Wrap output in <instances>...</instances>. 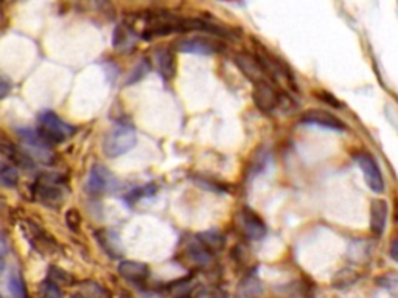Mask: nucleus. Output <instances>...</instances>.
I'll return each instance as SVG.
<instances>
[{"mask_svg": "<svg viewBox=\"0 0 398 298\" xmlns=\"http://www.w3.org/2000/svg\"><path fill=\"white\" fill-rule=\"evenodd\" d=\"M38 132L49 143H63L77 132V127L59 118L53 111H43L38 117Z\"/></svg>", "mask_w": 398, "mask_h": 298, "instance_id": "nucleus-1", "label": "nucleus"}, {"mask_svg": "<svg viewBox=\"0 0 398 298\" xmlns=\"http://www.w3.org/2000/svg\"><path fill=\"white\" fill-rule=\"evenodd\" d=\"M137 143V135L134 132L132 127L130 126H118L116 130L107 134L103 143V152L107 157H120L126 152H130L131 149Z\"/></svg>", "mask_w": 398, "mask_h": 298, "instance_id": "nucleus-2", "label": "nucleus"}, {"mask_svg": "<svg viewBox=\"0 0 398 298\" xmlns=\"http://www.w3.org/2000/svg\"><path fill=\"white\" fill-rule=\"evenodd\" d=\"M16 132L20 141L24 143V149L33 159L43 162V164H53L55 162V154L50 149V143L38 131L24 127V130H17Z\"/></svg>", "mask_w": 398, "mask_h": 298, "instance_id": "nucleus-3", "label": "nucleus"}, {"mask_svg": "<svg viewBox=\"0 0 398 298\" xmlns=\"http://www.w3.org/2000/svg\"><path fill=\"white\" fill-rule=\"evenodd\" d=\"M61 184H63V178L59 175L44 174L43 178H39L35 187L36 199L49 207H58L64 201V191Z\"/></svg>", "mask_w": 398, "mask_h": 298, "instance_id": "nucleus-4", "label": "nucleus"}, {"mask_svg": "<svg viewBox=\"0 0 398 298\" xmlns=\"http://www.w3.org/2000/svg\"><path fill=\"white\" fill-rule=\"evenodd\" d=\"M222 47L217 42V40H211L206 38H184L179 39L174 44V50L181 53H190V55H215V53L221 52Z\"/></svg>", "mask_w": 398, "mask_h": 298, "instance_id": "nucleus-5", "label": "nucleus"}, {"mask_svg": "<svg viewBox=\"0 0 398 298\" xmlns=\"http://www.w3.org/2000/svg\"><path fill=\"white\" fill-rule=\"evenodd\" d=\"M356 164L361 168V171L364 174V180H366L367 187L372 189L374 193L381 194L384 191V180L378 165H376L375 159L372 155H369L366 152L356 155Z\"/></svg>", "mask_w": 398, "mask_h": 298, "instance_id": "nucleus-6", "label": "nucleus"}, {"mask_svg": "<svg viewBox=\"0 0 398 298\" xmlns=\"http://www.w3.org/2000/svg\"><path fill=\"white\" fill-rule=\"evenodd\" d=\"M254 103L263 112H271L280 103L279 93L275 92L273 84L269 81H261V83L255 84L254 89Z\"/></svg>", "mask_w": 398, "mask_h": 298, "instance_id": "nucleus-7", "label": "nucleus"}, {"mask_svg": "<svg viewBox=\"0 0 398 298\" xmlns=\"http://www.w3.org/2000/svg\"><path fill=\"white\" fill-rule=\"evenodd\" d=\"M235 64L240 67V70L245 73V77L247 79H251L254 84L266 81L265 79L266 72L263 69L259 58L247 55V53H238V55H235Z\"/></svg>", "mask_w": 398, "mask_h": 298, "instance_id": "nucleus-8", "label": "nucleus"}, {"mask_svg": "<svg viewBox=\"0 0 398 298\" xmlns=\"http://www.w3.org/2000/svg\"><path fill=\"white\" fill-rule=\"evenodd\" d=\"M116 178L107 171L105 166L95 165L91 169L89 180H87V189L93 194H101L112 189V187L116 185Z\"/></svg>", "mask_w": 398, "mask_h": 298, "instance_id": "nucleus-9", "label": "nucleus"}, {"mask_svg": "<svg viewBox=\"0 0 398 298\" xmlns=\"http://www.w3.org/2000/svg\"><path fill=\"white\" fill-rule=\"evenodd\" d=\"M300 121L305 125H314V126H321V127H327V130H333V131H344L346 126H344L342 121L335 117V115L328 113L326 111H307L305 113L300 117Z\"/></svg>", "mask_w": 398, "mask_h": 298, "instance_id": "nucleus-10", "label": "nucleus"}, {"mask_svg": "<svg viewBox=\"0 0 398 298\" xmlns=\"http://www.w3.org/2000/svg\"><path fill=\"white\" fill-rule=\"evenodd\" d=\"M241 226L243 232L247 236L249 240L259 241L261 238H265L266 235V226L260 216L255 214L252 210H245L241 216Z\"/></svg>", "mask_w": 398, "mask_h": 298, "instance_id": "nucleus-11", "label": "nucleus"}, {"mask_svg": "<svg viewBox=\"0 0 398 298\" xmlns=\"http://www.w3.org/2000/svg\"><path fill=\"white\" fill-rule=\"evenodd\" d=\"M2 152L5 157H8L13 164L17 165L19 168L26 169H35V159L25 151V149H19L17 146H15L13 143H8V141L3 140L2 141Z\"/></svg>", "mask_w": 398, "mask_h": 298, "instance_id": "nucleus-12", "label": "nucleus"}, {"mask_svg": "<svg viewBox=\"0 0 398 298\" xmlns=\"http://www.w3.org/2000/svg\"><path fill=\"white\" fill-rule=\"evenodd\" d=\"M118 274L123 276V279L134 281V283H140L145 281L150 275V269L145 262H139V261H121L118 266Z\"/></svg>", "mask_w": 398, "mask_h": 298, "instance_id": "nucleus-13", "label": "nucleus"}, {"mask_svg": "<svg viewBox=\"0 0 398 298\" xmlns=\"http://www.w3.org/2000/svg\"><path fill=\"white\" fill-rule=\"evenodd\" d=\"M388 212L389 207L384 201H375L372 204V210H370V230L375 236H381L386 227L388 221Z\"/></svg>", "mask_w": 398, "mask_h": 298, "instance_id": "nucleus-14", "label": "nucleus"}, {"mask_svg": "<svg viewBox=\"0 0 398 298\" xmlns=\"http://www.w3.org/2000/svg\"><path fill=\"white\" fill-rule=\"evenodd\" d=\"M154 63L158 65L159 73L165 79H170L174 77V72H176V65H174V56L171 50H168L167 47H162L154 52Z\"/></svg>", "mask_w": 398, "mask_h": 298, "instance_id": "nucleus-15", "label": "nucleus"}, {"mask_svg": "<svg viewBox=\"0 0 398 298\" xmlns=\"http://www.w3.org/2000/svg\"><path fill=\"white\" fill-rule=\"evenodd\" d=\"M188 256H190L193 262L199 264V266H207V264L212 261V253L208 252V249L202 246L199 241L188 246Z\"/></svg>", "mask_w": 398, "mask_h": 298, "instance_id": "nucleus-16", "label": "nucleus"}, {"mask_svg": "<svg viewBox=\"0 0 398 298\" xmlns=\"http://www.w3.org/2000/svg\"><path fill=\"white\" fill-rule=\"evenodd\" d=\"M98 242L111 256H120L121 246H120L118 236L116 233H112V232L98 233Z\"/></svg>", "mask_w": 398, "mask_h": 298, "instance_id": "nucleus-17", "label": "nucleus"}, {"mask_svg": "<svg viewBox=\"0 0 398 298\" xmlns=\"http://www.w3.org/2000/svg\"><path fill=\"white\" fill-rule=\"evenodd\" d=\"M198 241L206 246L207 249L220 250L224 246V236H222L217 230H208V232H202L198 235Z\"/></svg>", "mask_w": 398, "mask_h": 298, "instance_id": "nucleus-18", "label": "nucleus"}, {"mask_svg": "<svg viewBox=\"0 0 398 298\" xmlns=\"http://www.w3.org/2000/svg\"><path fill=\"white\" fill-rule=\"evenodd\" d=\"M0 182L5 188H16L19 182V174L17 168L15 165H8L6 162L2 164L0 168Z\"/></svg>", "mask_w": 398, "mask_h": 298, "instance_id": "nucleus-19", "label": "nucleus"}, {"mask_svg": "<svg viewBox=\"0 0 398 298\" xmlns=\"http://www.w3.org/2000/svg\"><path fill=\"white\" fill-rule=\"evenodd\" d=\"M8 289L13 298H29L26 295V286L19 272H11L8 276Z\"/></svg>", "mask_w": 398, "mask_h": 298, "instance_id": "nucleus-20", "label": "nucleus"}, {"mask_svg": "<svg viewBox=\"0 0 398 298\" xmlns=\"http://www.w3.org/2000/svg\"><path fill=\"white\" fill-rule=\"evenodd\" d=\"M194 289V283L192 280H179L176 283H173V286L170 288L171 294L178 298H185L192 294V290Z\"/></svg>", "mask_w": 398, "mask_h": 298, "instance_id": "nucleus-21", "label": "nucleus"}, {"mask_svg": "<svg viewBox=\"0 0 398 298\" xmlns=\"http://www.w3.org/2000/svg\"><path fill=\"white\" fill-rule=\"evenodd\" d=\"M150 61L148 59H141L140 63L134 67V70L130 73V79L126 81V84H134V83H137L139 79H141L145 77V74L150 72Z\"/></svg>", "mask_w": 398, "mask_h": 298, "instance_id": "nucleus-22", "label": "nucleus"}, {"mask_svg": "<svg viewBox=\"0 0 398 298\" xmlns=\"http://www.w3.org/2000/svg\"><path fill=\"white\" fill-rule=\"evenodd\" d=\"M50 279H52V283H55V284H63V286H69V284L73 283V279L72 276L64 272V270H61L58 267H50Z\"/></svg>", "mask_w": 398, "mask_h": 298, "instance_id": "nucleus-23", "label": "nucleus"}, {"mask_svg": "<svg viewBox=\"0 0 398 298\" xmlns=\"http://www.w3.org/2000/svg\"><path fill=\"white\" fill-rule=\"evenodd\" d=\"M128 36H130V31H128L126 26L118 25L117 29H116V31H114V39H112L114 47H116V49H120V47L126 45Z\"/></svg>", "mask_w": 398, "mask_h": 298, "instance_id": "nucleus-24", "label": "nucleus"}, {"mask_svg": "<svg viewBox=\"0 0 398 298\" xmlns=\"http://www.w3.org/2000/svg\"><path fill=\"white\" fill-rule=\"evenodd\" d=\"M194 298H229V295L217 288H201Z\"/></svg>", "mask_w": 398, "mask_h": 298, "instance_id": "nucleus-25", "label": "nucleus"}, {"mask_svg": "<svg viewBox=\"0 0 398 298\" xmlns=\"http://www.w3.org/2000/svg\"><path fill=\"white\" fill-rule=\"evenodd\" d=\"M66 222L72 232H78L79 230V224H81V216L78 213V210H69L66 214Z\"/></svg>", "mask_w": 398, "mask_h": 298, "instance_id": "nucleus-26", "label": "nucleus"}, {"mask_svg": "<svg viewBox=\"0 0 398 298\" xmlns=\"http://www.w3.org/2000/svg\"><path fill=\"white\" fill-rule=\"evenodd\" d=\"M44 298H61V290L55 283H47L44 286Z\"/></svg>", "mask_w": 398, "mask_h": 298, "instance_id": "nucleus-27", "label": "nucleus"}, {"mask_svg": "<svg viewBox=\"0 0 398 298\" xmlns=\"http://www.w3.org/2000/svg\"><path fill=\"white\" fill-rule=\"evenodd\" d=\"M390 256L398 262V238H395L392 246H390Z\"/></svg>", "mask_w": 398, "mask_h": 298, "instance_id": "nucleus-28", "label": "nucleus"}, {"mask_svg": "<svg viewBox=\"0 0 398 298\" xmlns=\"http://www.w3.org/2000/svg\"><path fill=\"white\" fill-rule=\"evenodd\" d=\"M10 91V84H8V81H6L5 77H2V91H0V97L5 98L6 97V93H8Z\"/></svg>", "mask_w": 398, "mask_h": 298, "instance_id": "nucleus-29", "label": "nucleus"}, {"mask_svg": "<svg viewBox=\"0 0 398 298\" xmlns=\"http://www.w3.org/2000/svg\"><path fill=\"white\" fill-rule=\"evenodd\" d=\"M72 298H84V297L83 295H73Z\"/></svg>", "mask_w": 398, "mask_h": 298, "instance_id": "nucleus-30", "label": "nucleus"}]
</instances>
